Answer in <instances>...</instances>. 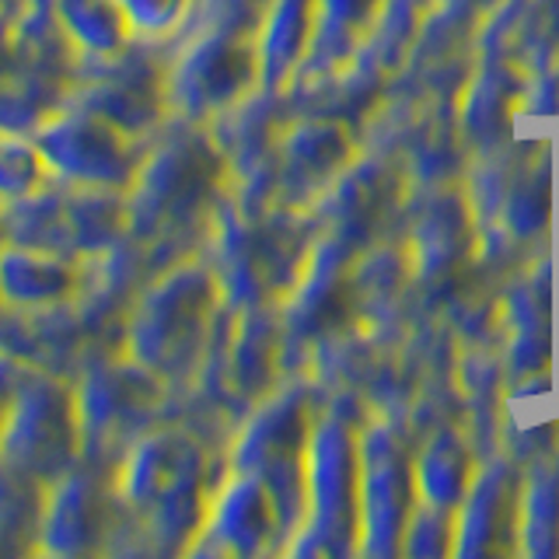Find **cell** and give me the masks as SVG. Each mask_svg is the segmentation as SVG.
<instances>
[{
    "mask_svg": "<svg viewBox=\"0 0 559 559\" xmlns=\"http://www.w3.org/2000/svg\"><path fill=\"white\" fill-rule=\"evenodd\" d=\"M227 197L231 165L217 136L203 122L171 116L147 140L144 162L127 189L130 241L154 273L197 259Z\"/></svg>",
    "mask_w": 559,
    "mask_h": 559,
    "instance_id": "6da1fadb",
    "label": "cell"
},
{
    "mask_svg": "<svg viewBox=\"0 0 559 559\" xmlns=\"http://www.w3.org/2000/svg\"><path fill=\"white\" fill-rule=\"evenodd\" d=\"M221 308L224 290L210 262H175L154 273L133 297L122 325V354L154 371L168 392H179L200 371Z\"/></svg>",
    "mask_w": 559,
    "mask_h": 559,
    "instance_id": "7a4b0ae2",
    "label": "cell"
},
{
    "mask_svg": "<svg viewBox=\"0 0 559 559\" xmlns=\"http://www.w3.org/2000/svg\"><path fill=\"white\" fill-rule=\"evenodd\" d=\"M81 430V459L116 468L140 433L162 424L168 384L122 349L95 354L70 378Z\"/></svg>",
    "mask_w": 559,
    "mask_h": 559,
    "instance_id": "3957f363",
    "label": "cell"
},
{
    "mask_svg": "<svg viewBox=\"0 0 559 559\" xmlns=\"http://www.w3.org/2000/svg\"><path fill=\"white\" fill-rule=\"evenodd\" d=\"M81 459L74 384L63 374L28 364L4 399L0 462L35 483H52Z\"/></svg>",
    "mask_w": 559,
    "mask_h": 559,
    "instance_id": "277c9868",
    "label": "cell"
},
{
    "mask_svg": "<svg viewBox=\"0 0 559 559\" xmlns=\"http://www.w3.org/2000/svg\"><path fill=\"white\" fill-rule=\"evenodd\" d=\"M259 84V35L197 28L168 49V105L175 119L210 127V119L235 109Z\"/></svg>",
    "mask_w": 559,
    "mask_h": 559,
    "instance_id": "5b68a950",
    "label": "cell"
},
{
    "mask_svg": "<svg viewBox=\"0 0 559 559\" xmlns=\"http://www.w3.org/2000/svg\"><path fill=\"white\" fill-rule=\"evenodd\" d=\"M67 98L109 119L122 133L151 140L171 119L168 46L133 39L109 57L78 60Z\"/></svg>",
    "mask_w": 559,
    "mask_h": 559,
    "instance_id": "8992f818",
    "label": "cell"
},
{
    "mask_svg": "<svg viewBox=\"0 0 559 559\" xmlns=\"http://www.w3.org/2000/svg\"><path fill=\"white\" fill-rule=\"evenodd\" d=\"M32 140L49 168V179L112 192L133 186L147 151V140L122 133L109 119L81 109L70 98L32 133Z\"/></svg>",
    "mask_w": 559,
    "mask_h": 559,
    "instance_id": "52a82bcc",
    "label": "cell"
},
{
    "mask_svg": "<svg viewBox=\"0 0 559 559\" xmlns=\"http://www.w3.org/2000/svg\"><path fill=\"white\" fill-rule=\"evenodd\" d=\"M311 430L305 395H287L262 409L235 441L227 465L266 483L280 507L284 535L305 518L308 479H311Z\"/></svg>",
    "mask_w": 559,
    "mask_h": 559,
    "instance_id": "ba28073f",
    "label": "cell"
},
{
    "mask_svg": "<svg viewBox=\"0 0 559 559\" xmlns=\"http://www.w3.org/2000/svg\"><path fill=\"white\" fill-rule=\"evenodd\" d=\"M116 468L78 459L43 489L39 556H95L109 552L119 528Z\"/></svg>",
    "mask_w": 559,
    "mask_h": 559,
    "instance_id": "9c48e42d",
    "label": "cell"
},
{
    "mask_svg": "<svg viewBox=\"0 0 559 559\" xmlns=\"http://www.w3.org/2000/svg\"><path fill=\"white\" fill-rule=\"evenodd\" d=\"M311 549L340 556L349 552V538L360 532L364 514V483L354 437L343 419L329 424L311 441Z\"/></svg>",
    "mask_w": 559,
    "mask_h": 559,
    "instance_id": "30bf717a",
    "label": "cell"
},
{
    "mask_svg": "<svg viewBox=\"0 0 559 559\" xmlns=\"http://www.w3.org/2000/svg\"><path fill=\"white\" fill-rule=\"evenodd\" d=\"M280 535H284V521L266 483L227 465L189 552L255 556L266 552Z\"/></svg>",
    "mask_w": 559,
    "mask_h": 559,
    "instance_id": "8fae6325",
    "label": "cell"
},
{
    "mask_svg": "<svg viewBox=\"0 0 559 559\" xmlns=\"http://www.w3.org/2000/svg\"><path fill=\"white\" fill-rule=\"evenodd\" d=\"M413 514V472L389 430L367 433L364 444V528L367 552L399 549Z\"/></svg>",
    "mask_w": 559,
    "mask_h": 559,
    "instance_id": "7c38bea8",
    "label": "cell"
},
{
    "mask_svg": "<svg viewBox=\"0 0 559 559\" xmlns=\"http://www.w3.org/2000/svg\"><path fill=\"white\" fill-rule=\"evenodd\" d=\"M87 284V259L8 241L0 249V301L11 311H52L74 305Z\"/></svg>",
    "mask_w": 559,
    "mask_h": 559,
    "instance_id": "4fadbf2b",
    "label": "cell"
},
{
    "mask_svg": "<svg viewBox=\"0 0 559 559\" xmlns=\"http://www.w3.org/2000/svg\"><path fill=\"white\" fill-rule=\"evenodd\" d=\"M514 514H518V483L511 468H493L476 493L468 500L465 524H462V552H500L507 549V535L514 532Z\"/></svg>",
    "mask_w": 559,
    "mask_h": 559,
    "instance_id": "5bb4252c",
    "label": "cell"
},
{
    "mask_svg": "<svg viewBox=\"0 0 559 559\" xmlns=\"http://www.w3.org/2000/svg\"><path fill=\"white\" fill-rule=\"evenodd\" d=\"M319 8L322 0H276L273 4L266 25L259 32L262 84L266 87H276L301 60V52L314 39V28H319Z\"/></svg>",
    "mask_w": 559,
    "mask_h": 559,
    "instance_id": "9a60e30c",
    "label": "cell"
},
{
    "mask_svg": "<svg viewBox=\"0 0 559 559\" xmlns=\"http://www.w3.org/2000/svg\"><path fill=\"white\" fill-rule=\"evenodd\" d=\"M63 43L74 57H109L133 43V32L116 0H52Z\"/></svg>",
    "mask_w": 559,
    "mask_h": 559,
    "instance_id": "2e32d148",
    "label": "cell"
},
{
    "mask_svg": "<svg viewBox=\"0 0 559 559\" xmlns=\"http://www.w3.org/2000/svg\"><path fill=\"white\" fill-rule=\"evenodd\" d=\"M346 133L343 127H332V122H319V127H301L290 133L284 157V186L290 192H308L311 186H322L332 171L346 162Z\"/></svg>",
    "mask_w": 559,
    "mask_h": 559,
    "instance_id": "e0dca14e",
    "label": "cell"
},
{
    "mask_svg": "<svg viewBox=\"0 0 559 559\" xmlns=\"http://www.w3.org/2000/svg\"><path fill=\"white\" fill-rule=\"evenodd\" d=\"M43 489L0 462V556H25L39 546Z\"/></svg>",
    "mask_w": 559,
    "mask_h": 559,
    "instance_id": "ac0fdd59",
    "label": "cell"
},
{
    "mask_svg": "<svg viewBox=\"0 0 559 559\" xmlns=\"http://www.w3.org/2000/svg\"><path fill=\"white\" fill-rule=\"evenodd\" d=\"M419 483H424V497L433 507H441V511L459 507L472 483V454L465 444L454 441L451 433L437 437L419 462Z\"/></svg>",
    "mask_w": 559,
    "mask_h": 559,
    "instance_id": "d6986e66",
    "label": "cell"
},
{
    "mask_svg": "<svg viewBox=\"0 0 559 559\" xmlns=\"http://www.w3.org/2000/svg\"><path fill=\"white\" fill-rule=\"evenodd\" d=\"M133 39L154 46H175L186 35L197 0H116Z\"/></svg>",
    "mask_w": 559,
    "mask_h": 559,
    "instance_id": "ffe728a7",
    "label": "cell"
},
{
    "mask_svg": "<svg viewBox=\"0 0 559 559\" xmlns=\"http://www.w3.org/2000/svg\"><path fill=\"white\" fill-rule=\"evenodd\" d=\"M43 182H49V168L35 140L25 133L0 130V200L25 197Z\"/></svg>",
    "mask_w": 559,
    "mask_h": 559,
    "instance_id": "44dd1931",
    "label": "cell"
},
{
    "mask_svg": "<svg viewBox=\"0 0 559 559\" xmlns=\"http://www.w3.org/2000/svg\"><path fill=\"white\" fill-rule=\"evenodd\" d=\"M528 549L542 556L559 552V462L535 472L528 493Z\"/></svg>",
    "mask_w": 559,
    "mask_h": 559,
    "instance_id": "7402d4cb",
    "label": "cell"
},
{
    "mask_svg": "<svg viewBox=\"0 0 559 559\" xmlns=\"http://www.w3.org/2000/svg\"><path fill=\"white\" fill-rule=\"evenodd\" d=\"M381 0H322L319 8V39L314 46L329 52H343V46L360 35L378 11Z\"/></svg>",
    "mask_w": 559,
    "mask_h": 559,
    "instance_id": "603a6c76",
    "label": "cell"
},
{
    "mask_svg": "<svg viewBox=\"0 0 559 559\" xmlns=\"http://www.w3.org/2000/svg\"><path fill=\"white\" fill-rule=\"evenodd\" d=\"M507 217H511L514 231H521V235L538 231V227L549 221V171L542 175V182L535 175L532 182H524L518 189V197H511V210H507Z\"/></svg>",
    "mask_w": 559,
    "mask_h": 559,
    "instance_id": "cb8c5ba5",
    "label": "cell"
},
{
    "mask_svg": "<svg viewBox=\"0 0 559 559\" xmlns=\"http://www.w3.org/2000/svg\"><path fill=\"white\" fill-rule=\"evenodd\" d=\"M17 4H22V0H0V17L14 14V11H17Z\"/></svg>",
    "mask_w": 559,
    "mask_h": 559,
    "instance_id": "d4e9b609",
    "label": "cell"
},
{
    "mask_svg": "<svg viewBox=\"0 0 559 559\" xmlns=\"http://www.w3.org/2000/svg\"><path fill=\"white\" fill-rule=\"evenodd\" d=\"M8 245V231H4V200H0V249Z\"/></svg>",
    "mask_w": 559,
    "mask_h": 559,
    "instance_id": "484cf974",
    "label": "cell"
},
{
    "mask_svg": "<svg viewBox=\"0 0 559 559\" xmlns=\"http://www.w3.org/2000/svg\"><path fill=\"white\" fill-rule=\"evenodd\" d=\"M0 416H4V402H0Z\"/></svg>",
    "mask_w": 559,
    "mask_h": 559,
    "instance_id": "4316f807",
    "label": "cell"
}]
</instances>
